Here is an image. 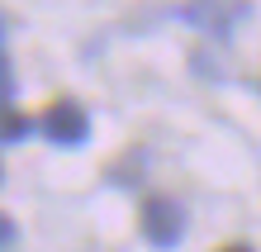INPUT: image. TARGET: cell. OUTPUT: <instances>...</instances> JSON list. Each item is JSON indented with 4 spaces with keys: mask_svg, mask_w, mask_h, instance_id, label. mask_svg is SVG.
<instances>
[{
    "mask_svg": "<svg viewBox=\"0 0 261 252\" xmlns=\"http://www.w3.org/2000/svg\"><path fill=\"white\" fill-rule=\"evenodd\" d=\"M138 228H143V238L152 247H176L186 238V210H180V200H171V195H147L143 214H138Z\"/></svg>",
    "mask_w": 261,
    "mask_h": 252,
    "instance_id": "6da1fadb",
    "label": "cell"
},
{
    "mask_svg": "<svg viewBox=\"0 0 261 252\" xmlns=\"http://www.w3.org/2000/svg\"><path fill=\"white\" fill-rule=\"evenodd\" d=\"M247 14H252L247 0H186L180 5V19H190L195 29H204L214 38H228Z\"/></svg>",
    "mask_w": 261,
    "mask_h": 252,
    "instance_id": "7a4b0ae2",
    "label": "cell"
},
{
    "mask_svg": "<svg viewBox=\"0 0 261 252\" xmlns=\"http://www.w3.org/2000/svg\"><path fill=\"white\" fill-rule=\"evenodd\" d=\"M38 129L48 133L57 148H81L86 138H90V114H86L76 100H53L48 109H43Z\"/></svg>",
    "mask_w": 261,
    "mask_h": 252,
    "instance_id": "3957f363",
    "label": "cell"
},
{
    "mask_svg": "<svg viewBox=\"0 0 261 252\" xmlns=\"http://www.w3.org/2000/svg\"><path fill=\"white\" fill-rule=\"evenodd\" d=\"M29 129H34V119L19 105H0V143H19V138H29Z\"/></svg>",
    "mask_w": 261,
    "mask_h": 252,
    "instance_id": "277c9868",
    "label": "cell"
},
{
    "mask_svg": "<svg viewBox=\"0 0 261 252\" xmlns=\"http://www.w3.org/2000/svg\"><path fill=\"white\" fill-rule=\"evenodd\" d=\"M14 100V67H10V57L0 53V105H10Z\"/></svg>",
    "mask_w": 261,
    "mask_h": 252,
    "instance_id": "5b68a950",
    "label": "cell"
},
{
    "mask_svg": "<svg viewBox=\"0 0 261 252\" xmlns=\"http://www.w3.org/2000/svg\"><path fill=\"white\" fill-rule=\"evenodd\" d=\"M5 243H14V219L0 214V247H5Z\"/></svg>",
    "mask_w": 261,
    "mask_h": 252,
    "instance_id": "8992f818",
    "label": "cell"
},
{
    "mask_svg": "<svg viewBox=\"0 0 261 252\" xmlns=\"http://www.w3.org/2000/svg\"><path fill=\"white\" fill-rule=\"evenodd\" d=\"M219 252H252L247 243H228V247H219Z\"/></svg>",
    "mask_w": 261,
    "mask_h": 252,
    "instance_id": "52a82bcc",
    "label": "cell"
}]
</instances>
